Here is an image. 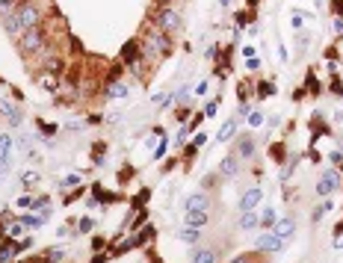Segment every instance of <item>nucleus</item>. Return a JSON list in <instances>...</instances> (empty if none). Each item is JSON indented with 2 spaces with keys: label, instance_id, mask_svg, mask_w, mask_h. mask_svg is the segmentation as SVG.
Wrapping results in <instances>:
<instances>
[{
  "label": "nucleus",
  "instance_id": "1",
  "mask_svg": "<svg viewBox=\"0 0 343 263\" xmlns=\"http://www.w3.org/2000/svg\"><path fill=\"white\" fill-rule=\"evenodd\" d=\"M15 21L21 30H33V27H42V6L36 0H21L15 9H12Z\"/></svg>",
  "mask_w": 343,
  "mask_h": 263
},
{
  "label": "nucleus",
  "instance_id": "2",
  "mask_svg": "<svg viewBox=\"0 0 343 263\" xmlns=\"http://www.w3.org/2000/svg\"><path fill=\"white\" fill-rule=\"evenodd\" d=\"M148 56H166L169 50H172V42H169V33H163V30H148L145 36V48H142Z\"/></svg>",
  "mask_w": 343,
  "mask_h": 263
},
{
  "label": "nucleus",
  "instance_id": "3",
  "mask_svg": "<svg viewBox=\"0 0 343 263\" xmlns=\"http://www.w3.org/2000/svg\"><path fill=\"white\" fill-rule=\"evenodd\" d=\"M21 48H24V54H42V50L48 48V38H45V33H42V27L24 30V36H21Z\"/></svg>",
  "mask_w": 343,
  "mask_h": 263
},
{
  "label": "nucleus",
  "instance_id": "4",
  "mask_svg": "<svg viewBox=\"0 0 343 263\" xmlns=\"http://www.w3.org/2000/svg\"><path fill=\"white\" fill-rule=\"evenodd\" d=\"M181 27H184V21H181V15L175 9H160L157 30H163V33H181Z\"/></svg>",
  "mask_w": 343,
  "mask_h": 263
},
{
  "label": "nucleus",
  "instance_id": "5",
  "mask_svg": "<svg viewBox=\"0 0 343 263\" xmlns=\"http://www.w3.org/2000/svg\"><path fill=\"white\" fill-rule=\"evenodd\" d=\"M284 242H287V240H281L275 230H269V234L257 236L254 248H257V252H266V254H272V252H281V248H284Z\"/></svg>",
  "mask_w": 343,
  "mask_h": 263
},
{
  "label": "nucleus",
  "instance_id": "6",
  "mask_svg": "<svg viewBox=\"0 0 343 263\" xmlns=\"http://www.w3.org/2000/svg\"><path fill=\"white\" fill-rule=\"evenodd\" d=\"M337 172H325L322 178H319V184H316V196H322V198H328L334 190H337Z\"/></svg>",
  "mask_w": 343,
  "mask_h": 263
},
{
  "label": "nucleus",
  "instance_id": "7",
  "mask_svg": "<svg viewBox=\"0 0 343 263\" xmlns=\"http://www.w3.org/2000/svg\"><path fill=\"white\" fill-rule=\"evenodd\" d=\"M260 201H263V190H260V186H251V190H246V192L240 196V210H243V213H246V210H254Z\"/></svg>",
  "mask_w": 343,
  "mask_h": 263
},
{
  "label": "nucleus",
  "instance_id": "8",
  "mask_svg": "<svg viewBox=\"0 0 343 263\" xmlns=\"http://www.w3.org/2000/svg\"><path fill=\"white\" fill-rule=\"evenodd\" d=\"M154 234H157V230H154V225H148V228H142V230H139V234H133V236H130L127 242H122V248H119V252H130V248H136V246H142V242H148V240H151Z\"/></svg>",
  "mask_w": 343,
  "mask_h": 263
},
{
  "label": "nucleus",
  "instance_id": "9",
  "mask_svg": "<svg viewBox=\"0 0 343 263\" xmlns=\"http://www.w3.org/2000/svg\"><path fill=\"white\" fill-rule=\"evenodd\" d=\"M48 219H51V210H48V207H42L39 213H24V216H21L24 228H42V225H48Z\"/></svg>",
  "mask_w": 343,
  "mask_h": 263
},
{
  "label": "nucleus",
  "instance_id": "10",
  "mask_svg": "<svg viewBox=\"0 0 343 263\" xmlns=\"http://www.w3.org/2000/svg\"><path fill=\"white\" fill-rule=\"evenodd\" d=\"M272 230L278 234L281 240H290V236L296 234V219H293V216H284V219H275V225H272Z\"/></svg>",
  "mask_w": 343,
  "mask_h": 263
},
{
  "label": "nucleus",
  "instance_id": "11",
  "mask_svg": "<svg viewBox=\"0 0 343 263\" xmlns=\"http://www.w3.org/2000/svg\"><path fill=\"white\" fill-rule=\"evenodd\" d=\"M187 213H201V210H207L210 207V198L204 196V192H195V196H189L187 198Z\"/></svg>",
  "mask_w": 343,
  "mask_h": 263
},
{
  "label": "nucleus",
  "instance_id": "12",
  "mask_svg": "<svg viewBox=\"0 0 343 263\" xmlns=\"http://www.w3.org/2000/svg\"><path fill=\"white\" fill-rule=\"evenodd\" d=\"M219 174H222V178H237V174H240V160H237L234 154L225 157V160L219 163Z\"/></svg>",
  "mask_w": 343,
  "mask_h": 263
},
{
  "label": "nucleus",
  "instance_id": "13",
  "mask_svg": "<svg viewBox=\"0 0 343 263\" xmlns=\"http://www.w3.org/2000/svg\"><path fill=\"white\" fill-rule=\"evenodd\" d=\"M21 248H18V242L15 240H6V242H0V263H9L15 254H18Z\"/></svg>",
  "mask_w": 343,
  "mask_h": 263
},
{
  "label": "nucleus",
  "instance_id": "14",
  "mask_svg": "<svg viewBox=\"0 0 343 263\" xmlns=\"http://www.w3.org/2000/svg\"><path fill=\"white\" fill-rule=\"evenodd\" d=\"M184 222H187L189 228H204V225L210 222V213H207V210H201V213H187Z\"/></svg>",
  "mask_w": 343,
  "mask_h": 263
},
{
  "label": "nucleus",
  "instance_id": "15",
  "mask_svg": "<svg viewBox=\"0 0 343 263\" xmlns=\"http://www.w3.org/2000/svg\"><path fill=\"white\" fill-rule=\"evenodd\" d=\"M189 260H192V263H216V260H219V254L213 252V248H195Z\"/></svg>",
  "mask_w": 343,
  "mask_h": 263
},
{
  "label": "nucleus",
  "instance_id": "16",
  "mask_svg": "<svg viewBox=\"0 0 343 263\" xmlns=\"http://www.w3.org/2000/svg\"><path fill=\"white\" fill-rule=\"evenodd\" d=\"M3 116H6V122H9L12 128L21 124V110H18L15 104H6V100H3Z\"/></svg>",
  "mask_w": 343,
  "mask_h": 263
},
{
  "label": "nucleus",
  "instance_id": "17",
  "mask_svg": "<svg viewBox=\"0 0 343 263\" xmlns=\"http://www.w3.org/2000/svg\"><path fill=\"white\" fill-rule=\"evenodd\" d=\"M237 154L246 157V160L254 154V139H251V136H240V139H237Z\"/></svg>",
  "mask_w": 343,
  "mask_h": 263
},
{
  "label": "nucleus",
  "instance_id": "18",
  "mask_svg": "<svg viewBox=\"0 0 343 263\" xmlns=\"http://www.w3.org/2000/svg\"><path fill=\"white\" fill-rule=\"evenodd\" d=\"M178 240L181 242H187V246H192V242H198L201 240V228H184V230H178Z\"/></svg>",
  "mask_w": 343,
  "mask_h": 263
},
{
  "label": "nucleus",
  "instance_id": "19",
  "mask_svg": "<svg viewBox=\"0 0 343 263\" xmlns=\"http://www.w3.org/2000/svg\"><path fill=\"white\" fill-rule=\"evenodd\" d=\"M234 133H237V118H228V122H225V124L219 128L216 139H219V142H228V139H231Z\"/></svg>",
  "mask_w": 343,
  "mask_h": 263
},
{
  "label": "nucleus",
  "instance_id": "20",
  "mask_svg": "<svg viewBox=\"0 0 343 263\" xmlns=\"http://www.w3.org/2000/svg\"><path fill=\"white\" fill-rule=\"evenodd\" d=\"M127 92H130V86L122 83V80H116V83L107 89V98H127Z\"/></svg>",
  "mask_w": 343,
  "mask_h": 263
},
{
  "label": "nucleus",
  "instance_id": "21",
  "mask_svg": "<svg viewBox=\"0 0 343 263\" xmlns=\"http://www.w3.org/2000/svg\"><path fill=\"white\" fill-rule=\"evenodd\" d=\"M136 56H139V42H127L125 50H122V60H125V62H133Z\"/></svg>",
  "mask_w": 343,
  "mask_h": 263
},
{
  "label": "nucleus",
  "instance_id": "22",
  "mask_svg": "<svg viewBox=\"0 0 343 263\" xmlns=\"http://www.w3.org/2000/svg\"><path fill=\"white\" fill-rule=\"evenodd\" d=\"M257 225H260V216H257V213L246 210V213L240 216V228H257Z\"/></svg>",
  "mask_w": 343,
  "mask_h": 263
},
{
  "label": "nucleus",
  "instance_id": "23",
  "mask_svg": "<svg viewBox=\"0 0 343 263\" xmlns=\"http://www.w3.org/2000/svg\"><path fill=\"white\" fill-rule=\"evenodd\" d=\"M12 148H15V142H12V136H0V160H9V154H12Z\"/></svg>",
  "mask_w": 343,
  "mask_h": 263
},
{
  "label": "nucleus",
  "instance_id": "24",
  "mask_svg": "<svg viewBox=\"0 0 343 263\" xmlns=\"http://www.w3.org/2000/svg\"><path fill=\"white\" fill-rule=\"evenodd\" d=\"M3 234H6V240H18V236L24 234V222L18 219V222H12V225H6V230H3Z\"/></svg>",
  "mask_w": 343,
  "mask_h": 263
},
{
  "label": "nucleus",
  "instance_id": "25",
  "mask_svg": "<svg viewBox=\"0 0 343 263\" xmlns=\"http://www.w3.org/2000/svg\"><path fill=\"white\" fill-rule=\"evenodd\" d=\"M275 219H278V216H275V210H272V207H266V210L260 213V228H272V225H275Z\"/></svg>",
  "mask_w": 343,
  "mask_h": 263
},
{
  "label": "nucleus",
  "instance_id": "26",
  "mask_svg": "<svg viewBox=\"0 0 343 263\" xmlns=\"http://www.w3.org/2000/svg\"><path fill=\"white\" fill-rule=\"evenodd\" d=\"M36 184H39V172H30V168H27V172L21 174V186H36Z\"/></svg>",
  "mask_w": 343,
  "mask_h": 263
},
{
  "label": "nucleus",
  "instance_id": "27",
  "mask_svg": "<svg viewBox=\"0 0 343 263\" xmlns=\"http://www.w3.org/2000/svg\"><path fill=\"white\" fill-rule=\"evenodd\" d=\"M328 210H331V204H328V201H325V204H322V207H316V210H313V213H311V219H313V222H319V219H322V216H325V213H328Z\"/></svg>",
  "mask_w": 343,
  "mask_h": 263
},
{
  "label": "nucleus",
  "instance_id": "28",
  "mask_svg": "<svg viewBox=\"0 0 343 263\" xmlns=\"http://www.w3.org/2000/svg\"><path fill=\"white\" fill-rule=\"evenodd\" d=\"M257 92H260V98H269V95H275V86L272 83H260Z\"/></svg>",
  "mask_w": 343,
  "mask_h": 263
},
{
  "label": "nucleus",
  "instance_id": "29",
  "mask_svg": "<svg viewBox=\"0 0 343 263\" xmlns=\"http://www.w3.org/2000/svg\"><path fill=\"white\" fill-rule=\"evenodd\" d=\"M9 172H12V166H9V160H0V184L9 178Z\"/></svg>",
  "mask_w": 343,
  "mask_h": 263
},
{
  "label": "nucleus",
  "instance_id": "30",
  "mask_svg": "<svg viewBox=\"0 0 343 263\" xmlns=\"http://www.w3.org/2000/svg\"><path fill=\"white\" fill-rule=\"evenodd\" d=\"M249 124L251 128H260V124H263V116H260V112H249Z\"/></svg>",
  "mask_w": 343,
  "mask_h": 263
},
{
  "label": "nucleus",
  "instance_id": "31",
  "mask_svg": "<svg viewBox=\"0 0 343 263\" xmlns=\"http://www.w3.org/2000/svg\"><path fill=\"white\" fill-rule=\"evenodd\" d=\"M74 184H80V174H68V178H63V186H74Z\"/></svg>",
  "mask_w": 343,
  "mask_h": 263
},
{
  "label": "nucleus",
  "instance_id": "32",
  "mask_svg": "<svg viewBox=\"0 0 343 263\" xmlns=\"http://www.w3.org/2000/svg\"><path fill=\"white\" fill-rule=\"evenodd\" d=\"M48 258H51V260H60V258H65V248H51Z\"/></svg>",
  "mask_w": 343,
  "mask_h": 263
},
{
  "label": "nucleus",
  "instance_id": "33",
  "mask_svg": "<svg viewBox=\"0 0 343 263\" xmlns=\"http://www.w3.org/2000/svg\"><path fill=\"white\" fill-rule=\"evenodd\" d=\"M12 3H15V0H0V12L9 15V12H12Z\"/></svg>",
  "mask_w": 343,
  "mask_h": 263
},
{
  "label": "nucleus",
  "instance_id": "34",
  "mask_svg": "<svg viewBox=\"0 0 343 263\" xmlns=\"http://www.w3.org/2000/svg\"><path fill=\"white\" fill-rule=\"evenodd\" d=\"M166 154V136H160V145H157V157H163Z\"/></svg>",
  "mask_w": 343,
  "mask_h": 263
},
{
  "label": "nucleus",
  "instance_id": "35",
  "mask_svg": "<svg viewBox=\"0 0 343 263\" xmlns=\"http://www.w3.org/2000/svg\"><path fill=\"white\" fill-rule=\"evenodd\" d=\"M204 92H207V80H201V83L195 86V95H204Z\"/></svg>",
  "mask_w": 343,
  "mask_h": 263
},
{
  "label": "nucleus",
  "instance_id": "36",
  "mask_svg": "<svg viewBox=\"0 0 343 263\" xmlns=\"http://www.w3.org/2000/svg\"><path fill=\"white\" fill-rule=\"evenodd\" d=\"M204 142H207V136H204V133H198V136L192 139V145H195V148H198V145H204Z\"/></svg>",
  "mask_w": 343,
  "mask_h": 263
},
{
  "label": "nucleus",
  "instance_id": "37",
  "mask_svg": "<svg viewBox=\"0 0 343 263\" xmlns=\"http://www.w3.org/2000/svg\"><path fill=\"white\" fill-rule=\"evenodd\" d=\"M216 110H219L216 104H207V110H204V116H207V118H210V116H216Z\"/></svg>",
  "mask_w": 343,
  "mask_h": 263
},
{
  "label": "nucleus",
  "instance_id": "38",
  "mask_svg": "<svg viewBox=\"0 0 343 263\" xmlns=\"http://www.w3.org/2000/svg\"><path fill=\"white\" fill-rule=\"evenodd\" d=\"M80 230H83V234H86V230H92V222H89V219H83V222H80Z\"/></svg>",
  "mask_w": 343,
  "mask_h": 263
},
{
  "label": "nucleus",
  "instance_id": "39",
  "mask_svg": "<svg viewBox=\"0 0 343 263\" xmlns=\"http://www.w3.org/2000/svg\"><path fill=\"white\" fill-rule=\"evenodd\" d=\"M334 248H337V252L343 248V234H340V236H334Z\"/></svg>",
  "mask_w": 343,
  "mask_h": 263
},
{
  "label": "nucleus",
  "instance_id": "40",
  "mask_svg": "<svg viewBox=\"0 0 343 263\" xmlns=\"http://www.w3.org/2000/svg\"><path fill=\"white\" fill-rule=\"evenodd\" d=\"M92 263H107V258H104V254H95V258H92Z\"/></svg>",
  "mask_w": 343,
  "mask_h": 263
},
{
  "label": "nucleus",
  "instance_id": "41",
  "mask_svg": "<svg viewBox=\"0 0 343 263\" xmlns=\"http://www.w3.org/2000/svg\"><path fill=\"white\" fill-rule=\"evenodd\" d=\"M234 263H251V258H237Z\"/></svg>",
  "mask_w": 343,
  "mask_h": 263
}]
</instances>
